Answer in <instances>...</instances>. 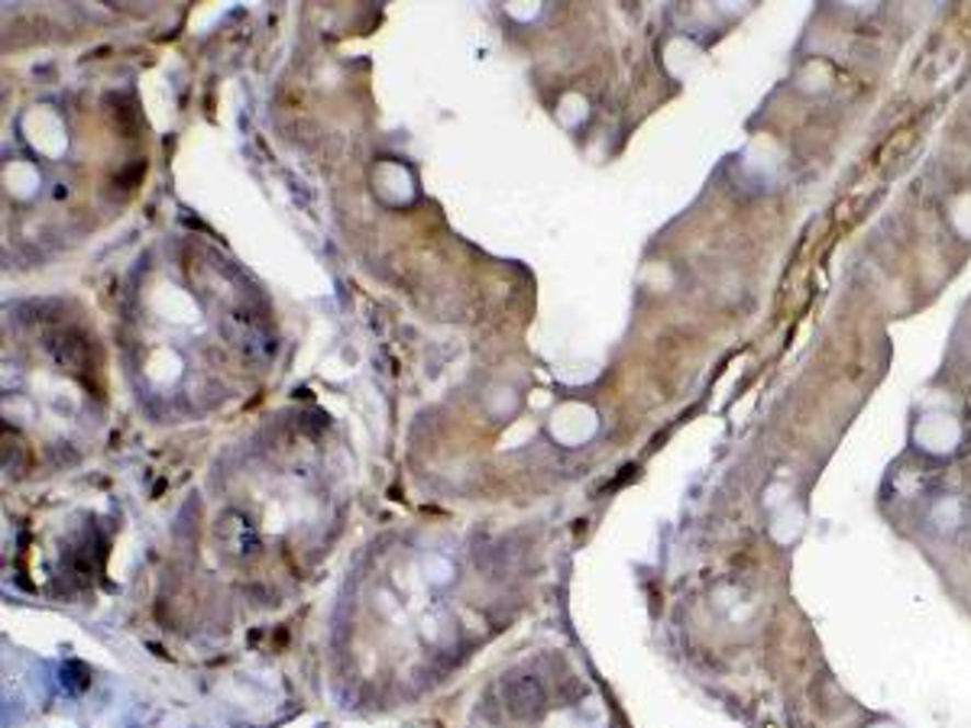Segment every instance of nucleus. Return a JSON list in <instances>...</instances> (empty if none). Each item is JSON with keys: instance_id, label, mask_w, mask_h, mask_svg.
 Returning <instances> with one entry per match:
<instances>
[{"instance_id": "obj_2", "label": "nucleus", "mask_w": 971, "mask_h": 728, "mask_svg": "<svg viewBox=\"0 0 971 728\" xmlns=\"http://www.w3.org/2000/svg\"><path fill=\"white\" fill-rule=\"evenodd\" d=\"M505 700L515 716H535L545 703V693L535 677H512L505 683Z\"/></svg>"}, {"instance_id": "obj_1", "label": "nucleus", "mask_w": 971, "mask_h": 728, "mask_svg": "<svg viewBox=\"0 0 971 728\" xmlns=\"http://www.w3.org/2000/svg\"><path fill=\"white\" fill-rule=\"evenodd\" d=\"M46 350L49 357L59 366H69L71 372H84L88 369V360H91V350H88V340L75 331H56L49 334L46 340Z\"/></svg>"}]
</instances>
